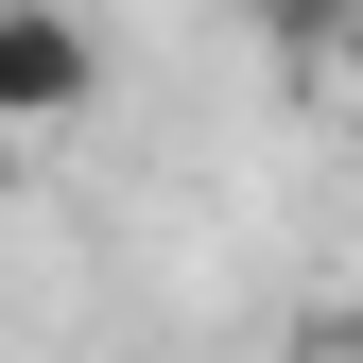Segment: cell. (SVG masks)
<instances>
[{
  "label": "cell",
  "instance_id": "cell-2",
  "mask_svg": "<svg viewBox=\"0 0 363 363\" xmlns=\"http://www.w3.org/2000/svg\"><path fill=\"white\" fill-rule=\"evenodd\" d=\"M346 18H363V0H259V35H277L294 69H329V52H346Z\"/></svg>",
  "mask_w": 363,
  "mask_h": 363
},
{
  "label": "cell",
  "instance_id": "cell-4",
  "mask_svg": "<svg viewBox=\"0 0 363 363\" xmlns=\"http://www.w3.org/2000/svg\"><path fill=\"white\" fill-rule=\"evenodd\" d=\"M329 86H346V104H363V18H346V52H329Z\"/></svg>",
  "mask_w": 363,
  "mask_h": 363
},
{
  "label": "cell",
  "instance_id": "cell-3",
  "mask_svg": "<svg viewBox=\"0 0 363 363\" xmlns=\"http://www.w3.org/2000/svg\"><path fill=\"white\" fill-rule=\"evenodd\" d=\"M294 363H363V311H311V329H294Z\"/></svg>",
  "mask_w": 363,
  "mask_h": 363
},
{
  "label": "cell",
  "instance_id": "cell-1",
  "mask_svg": "<svg viewBox=\"0 0 363 363\" xmlns=\"http://www.w3.org/2000/svg\"><path fill=\"white\" fill-rule=\"evenodd\" d=\"M104 104V18L69 0H0V139H69Z\"/></svg>",
  "mask_w": 363,
  "mask_h": 363
}]
</instances>
